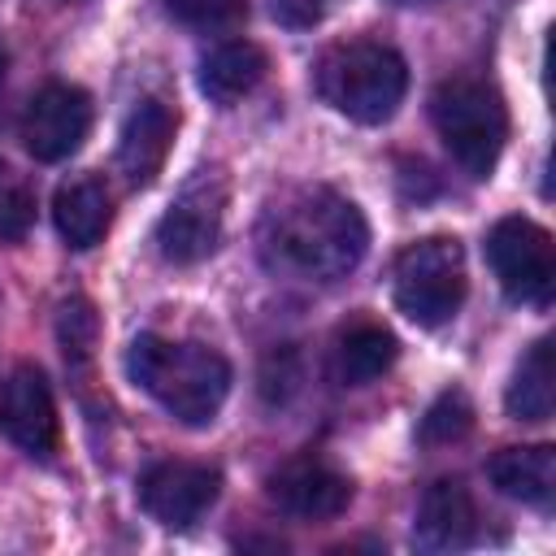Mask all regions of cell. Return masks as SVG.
I'll list each match as a JSON object with an SVG mask.
<instances>
[{
  "label": "cell",
  "instance_id": "cell-6",
  "mask_svg": "<svg viewBox=\"0 0 556 556\" xmlns=\"http://www.w3.org/2000/svg\"><path fill=\"white\" fill-rule=\"evenodd\" d=\"M486 261L508 300L543 308L556 287L552 235L530 217H500L486 235Z\"/></svg>",
  "mask_w": 556,
  "mask_h": 556
},
{
  "label": "cell",
  "instance_id": "cell-16",
  "mask_svg": "<svg viewBox=\"0 0 556 556\" xmlns=\"http://www.w3.org/2000/svg\"><path fill=\"white\" fill-rule=\"evenodd\" d=\"M400 356V343L387 326L378 321H356L334 339L330 352V374L339 387H369L374 378H382Z\"/></svg>",
  "mask_w": 556,
  "mask_h": 556
},
{
  "label": "cell",
  "instance_id": "cell-21",
  "mask_svg": "<svg viewBox=\"0 0 556 556\" xmlns=\"http://www.w3.org/2000/svg\"><path fill=\"white\" fill-rule=\"evenodd\" d=\"M30 222H35V195L22 182H13L9 169L0 165V239L4 243L26 239Z\"/></svg>",
  "mask_w": 556,
  "mask_h": 556
},
{
  "label": "cell",
  "instance_id": "cell-22",
  "mask_svg": "<svg viewBox=\"0 0 556 556\" xmlns=\"http://www.w3.org/2000/svg\"><path fill=\"white\" fill-rule=\"evenodd\" d=\"M61 343H65V361H87L96 348V313L87 300H70L61 304Z\"/></svg>",
  "mask_w": 556,
  "mask_h": 556
},
{
  "label": "cell",
  "instance_id": "cell-12",
  "mask_svg": "<svg viewBox=\"0 0 556 556\" xmlns=\"http://www.w3.org/2000/svg\"><path fill=\"white\" fill-rule=\"evenodd\" d=\"M478 534V508L465 491V482L456 478H439L426 486L421 504H417V526L413 539L426 552H460L469 547Z\"/></svg>",
  "mask_w": 556,
  "mask_h": 556
},
{
  "label": "cell",
  "instance_id": "cell-10",
  "mask_svg": "<svg viewBox=\"0 0 556 556\" xmlns=\"http://www.w3.org/2000/svg\"><path fill=\"white\" fill-rule=\"evenodd\" d=\"M0 430L30 456L56 447V404L48 378L35 365H17L0 387Z\"/></svg>",
  "mask_w": 556,
  "mask_h": 556
},
{
  "label": "cell",
  "instance_id": "cell-23",
  "mask_svg": "<svg viewBox=\"0 0 556 556\" xmlns=\"http://www.w3.org/2000/svg\"><path fill=\"white\" fill-rule=\"evenodd\" d=\"M269 9H274V17H278L282 26L304 30V26H317V22L326 17L330 0H269Z\"/></svg>",
  "mask_w": 556,
  "mask_h": 556
},
{
  "label": "cell",
  "instance_id": "cell-1",
  "mask_svg": "<svg viewBox=\"0 0 556 556\" xmlns=\"http://www.w3.org/2000/svg\"><path fill=\"white\" fill-rule=\"evenodd\" d=\"M365 248H369V226L361 208L330 187L282 191L256 226L261 265L269 274L300 282H334L352 274Z\"/></svg>",
  "mask_w": 556,
  "mask_h": 556
},
{
  "label": "cell",
  "instance_id": "cell-2",
  "mask_svg": "<svg viewBox=\"0 0 556 556\" xmlns=\"http://www.w3.org/2000/svg\"><path fill=\"white\" fill-rule=\"evenodd\" d=\"M126 374L182 426H208L230 391V365L222 352L161 334H139L130 343Z\"/></svg>",
  "mask_w": 556,
  "mask_h": 556
},
{
  "label": "cell",
  "instance_id": "cell-5",
  "mask_svg": "<svg viewBox=\"0 0 556 556\" xmlns=\"http://www.w3.org/2000/svg\"><path fill=\"white\" fill-rule=\"evenodd\" d=\"M391 291H395V304L408 321H417V326L452 321L465 304V291H469L465 248L447 235H430V239L408 243L395 256Z\"/></svg>",
  "mask_w": 556,
  "mask_h": 556
},
{
  "label": "cell",
  "instance_id": "cell-8",
  "mask_svg": "<svg viewBox=\"0 0 556 556\" xmlns=\"http://www.w3.org/2000/svg\"><path fill=\"white\" fill-rule=\"evenodd\" d=\"M91 130V96L74 83H48L22 113V143L35 161H65Z\"/></svg>",
  "mask_w": 556,
  "mask_h": 556
},
{
  "label": "cell",
  "instance_id": "cell-19",
  "mask_svg": "<svg viewBox=\"0 0 556 556\" xmlns=\"http://www.w3.org/2000/svg\"><path fill=\"white\" fill-rule=\"evenodd\" d=\"M165 13L191 30L217 35L248 22V0H165Z\"/></svg>",
  "mask_w": 556,
  "mask_h": 556
},
{
  "label": "cell",
  "instance_id": "cell-14",
  "mask_svg": "<svg viewBox=\"0 0 556 556\" xmlns=\"http://www.w3.org/2000/svg\"><path fill=\"white\" fill-rule=\"evenodd\" d=\"M486 473H491L495 491L508 500H521L534 508H552V500H556V447L552 443L504 447L491 456Z\"/></svg>",
  "mask_w": 556,
  "mask_h": 556
},
{
  "label": "cell",
  "instance_id": "cell-3",
  "mask_svg": "<svg viewBox=\"0 0 556 556\" xmlns=\"http://www.w3.org/2000/svg\"><path fill=\"white\" fill-rule=\"evenodd\" d=\"M317 96L343 113L348 122L361 126H382L400 109L408 91V65L395 48L374 43V39H348L321 52L313 70Z\"/></svg>",
  "mask_w": 556,
  "mask_h": 556
},
{
  "label": "cell",
  "instance_id": "cell-9",
  "mask_svg": "<svg viewBox=\"0 0 556 556\" xmlns=\"http://www.w3.org/2000/svg\"><path fill=\"white\" fill-rule=\"evenodd\" d=\"M222 491V473L213 465H195V460H161L143 473L139 482V504L152 521H161L165 530H187L191 521H200L213 500Z\"/></svg>",
  "mask_w": 556,
  "mask_h": 556
},
{
  "label": "cell",
  "instance_id": "cell-11",
  "mask_svg": "<svg viewBox=\"0 0 556 556\" xmlns=\"http://www.w3.org/2000/svg\"><path fill=\"white\" fill-rule=\"evenodd\" d=\"M269 500L300 521H330L352 504V482L321 460H295L269 478Z\"/></svg>",
  "mask_w": 556,
  "mask_h": 556
},
{
  "label": "cell",
  "instance_id": "cell-13",
  "mask_svg": "<svg viewBox=\"0 0 556 556\" xmlns=\"http://www.w3.org/2000/svg\"><path fill=\"white\" fill-rule=\"evenodd\" d=\"M169 143H174V113L161 100H139L126 113L122 135H117V165H122V174L135 187H148L161 174V165L169 156Z\"/></svg>",
  "mask_w": 556,
  "mask_h": 556
},
{
  "label": "cell",
  "instance_id": "cell-15",
  "mask_svg": "<svg viewBox=\"0 0 556 556\" xmlns=\"http://www.w3.org/2000/svg\"><path fill=\"white\" fill-rule=\"evenodd\" d=\"M52 222H56V235L70 248H78V252L96 248L109 230V191H104V182L96 174H78L70 182H61L56 195H52Z\"/></svg>",
  "mask_w": 556,
  "mask_h": 556
},
{
  "label": "cell",
  "instance_id": "cell-4",
  "mask_svg": "<svg viewBox=\"0 0 556 556\" xmlns=\"http://www.w3.org/2000/svg\"><path fill=\"white\" fill-rule=\"evenodd\" d=\"M430 122L469 178H491L508 139V113L495 87L482 78H447L430 96Z\"/></svg>",
  "mask_w": 556,
  "mask_h": 556
},
{
  "label": "cell",
  "instance_id": "cell-20",
  "mask_svg": "<svg viewBox=\"0 0 556 556\" xmlns=\"http://www.w3.org/2000/svg\"><path fill=\"white\" fill-rule=\"evenodd\" d=\"M473 426V404L465 391H443L421 417V443H456Z\"/></svg>",
  "mask_w": 556,
  "mask_h": 556
},
{
  "label": "cell",
  "instance_id": "cell-18",
  "mask_svg": "<svg viewBox=\"0 0 556 556\" xmlns=\"http://www.w3.org/2000/svg\"><path fill=\"white\" fill-rule=\"evenodd\" d=\"M552 404H556V387H552V343L539 339L530 343V352L521 356L513 382H508V395H504V408L508 417L517 421H547L552 417Z\"/></svg>",
  "mask_w": 556,
  "mask_h": 556
},
{
  "label": "cell",
  "instance_id": "cell-17",
  "mask_svg": "<svg viewBox=\"0 0 556 556\" xmlns=\"http://www.w3.org/2000/svg\"><path fill=\"white\" fill-rule=\"evenodd\" d=\"M265 70H269V61L252 39H226V43L208 48L200 61V91L213 104H235L265 78Z\"/></svg>",
  "mask_w": 556,
  "mask_h": 556
},
{
  "label": "cell",
  "instance_id": "cell-7",
  "mask_svg": "<svg viewBox=\"0 0 556 556\" xmlns=\"http://www.w3.org/2000/svg\"><path fill=\"white\" fill-rule=\"evenodd\" d=\"M226 217V187L217 174H195L156 222V252L169 265H195L213 256Z\"/></svg>",
  "mask_w": 556,
  "mask_h": 556
}]
</instances>
